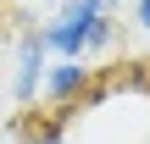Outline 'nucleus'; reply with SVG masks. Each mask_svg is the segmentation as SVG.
Returning a JSON list of instances; mask_svg holds the SVG:
<instances>
[{"instance_id": "1", "label": "nucleus", "mask_w": 150, "mask_h": 144, "mask_svg": "<svg viewBox=\"0 0 150 144\" xmlns=\"http://www.w3.org/2000/svg\"><path fill=\"white\" fill-rule=\"evenodd\" d=\"M122 0H61L45 22H39V44L56 61H95L117 44L122 22H117Z\"/></svg>"}, {"instance_id": "2", "label": "nucleus", "mask_w": 150, "mask_h": 144, "mask_svg": "<svg viewBox=\"0 0 150 144\" xmlns=\"http://www.w3.org/2000/svg\"><path fill=\"white\" fill-rule=\"evenodd\" d=\"M45 67H50V55H45V44H39V28H22V33L11 39L6 94H11L17 105H39V78H45Z\"/></svg>"}, {"instance_id": "3", "label": "nucleus", "mask_w": 150, "mask_h": 144, "mask_svg": "<svg viewBox=\"0 0 150 144\" xmlns=\"http://www.w3.org/2000/svg\"><path fill=\"white\" fill-rule=\"evenodd\" d=\"M89 94H95V67H89V61H56V55H50L45 78H39V105L72 111V105H83Z\"/></svg>"}, {"instance_id": "4", "label": "nucleus", "mask_w": 150, "mask_h": 144, "mask_svg": "<svg viewBox=\"0 0 150 144\" xmlns=\"http://www.w3.org/2000/svg\"><path fill=\"white\" fill-rule=\"evenodd\" d=\"M22 144H72V139H67V128L50 117V122H33V128L22 133Z\"/></svg>"}, {"instance_id": "5", "label": "nucleus", "mask_w": 150, "mask_h": 144, "mask_svg": "<svg viewBox=\"0 0 150 144\" xmlns=\"http://www.w3.org/2000/svg\"><path fill=\"white\" fill-rule=\"evenodd\" d=\"M128 11H134V28L150 39V0H128Z\"/></svg>"}, {"instance_id": "6", "label": "nucleus", "mask_w": 150, "mask_h": 144, "mask_svg": "<svg viewBox=\"0 0 150 144\" xmlns=\"http://www.w3.org/2000/svg\"><path fill=\"white\" fill-rule=\"evenodd\" d=\"M50 6H61V0H50Z\"/></svg>"}]
</instances>
